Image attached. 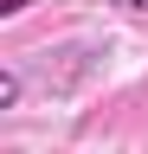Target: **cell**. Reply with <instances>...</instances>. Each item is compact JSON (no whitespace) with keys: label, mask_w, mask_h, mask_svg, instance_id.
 <instances>
[{"label":"cell","mask_w":148,"mask_h":154,"mask_svg":"<svg viewBox=\"0 0 148 154\" xmlns=\"http://www.w3.org/2000/svg\"><path fill=\"white\" fill-rule=\"evenodd\" d=\"M13 103H20V77H13V71H0V109H13Z\"/></svg>","instance_id":"1"},{"label":"cell","mask_w":148,"mask_h":154,"mask_svg":"<svg viewBox=\"0 0 148 154\" xmlns=\"http://www.w3.org/2000/svg\"><path fill=\"white\" fill-rule=\"evenodd\" d=\"M20 7H26V0H7V13H20Z\"/></svg>","instance_id":"3"},{"label":"cell","mask_w":148,"mask_h":154,"mask_svg":"<svg viewBox=\"0 0 148 154\" xmlns=\"http://www.w3.org/2000/svg\"><path fill=\"white\" fill-rule=\"evenodd\" d=\"M109 7H129V13H142V7H148V0H109Z\"/></svg>","instance_id":"2"}]
</instances>
